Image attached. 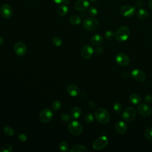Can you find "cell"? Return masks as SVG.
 <instances>
[{
  "label": "cell",
  "mask_w": 152,
  "mask_h": 152,
  "mask_svg": "<svg viewBox=\"0 0 152 152\" xmlns=\"http://www.w3.org/2000/svg\"><path fill=\"white\" fill-rule=\"evenodd\" d=\"M68 129L69 132L74 136H78L80 135L83 131L82 125L77 121H73L71 122L68 126Z\"/></svg>",
  "instance_id": "obj_3"
},
{
  "label": "cell",
  "mask_w": 152,
  "mask_h": 152,
  "mask_svg": "<svg viewBox=\"0 0 152 152\" xmlns=\"http://www.w3.org/2000/svg\"><path fill=\"white\" fill-rule=\"evenodd\" d=\"M3 130H4V132H5V134L8 136H12L14 134V130L9 126H5L3 129Z\"/></svg>",
  "instance_id": "obj_31"
},
{
  "label": "cell",
  "mask_w": 152,
  "mask_h": 152,
  "mask_svg": "<svg viewBox=\"0 0 152 152\" xmlns=\"http://www.w3.org/2000/svg\"><path fill=\"white\" fill-rule=\"evenodd\" d=\"M94 51H95L96 53H97V54H101L103 52V49L102 47L97 46V48L95 49Z\"/></svg>",
  "instance_id": "obj_39"
},
{
  "label": "cell",
  "mask_w": 152,
  "mask_h": 152,
  "mask_svg": "<svg viewBox=\"0 0 152 152\" xmlns=\"http://www.w3.org/2000/svg\"><path fill=\"white\" fill-rule=\"evenodd\" d=\"M68 93L72 97L77 96L79 93V88L74 84H71L67 87Z\"/></svg>",
  "instance_id": "obj_18"
},
{
  "label": "cell",
  "mask_w": 152,
  "mask_h": 152,
  "mask_svg": "<svg viewBox=\"0 0 152 152\" xmlns=\"http://www.w3.org/2000/svg\"><path fill=\"white\" fill-rule=\"evenodd\" d=\"M53 1L55 3H56V4H62V3L65 2V0H53Z\"/></svg>",
  "instance_id": "obj_41"
},
{
  "label": "cell",
  "mask_w": 152,
  "mask_h": 152,
  "mask_svg": "<svg viewBox=\"0 0 152 152\" xmlns=\"http://www.w3.org/2000/svg\"><path fill=\"white\" fill-rule=\"evenodd\" d=\"M18 138L21 141H25L27 140V136L24 134H20L18 135Z\"/></svg>",
  "instance_id": "obj_37"
},
{
  "label": "cell",
  "mask_w": 152,
  "mask_h": 152,
  "mask_svg": "<svg viewBox=\"0 0 152 152\" xmlns=\"http://www.w3.org/2000/svg\"><path fill=\"white\" fill-rule=\"evenodd\" d=\"M119 12L124 17L130 18L135 15V8L132 5H125L120 8Z\"/></svg>",
  "instance_id": "obj_6"
},
{
  "label": "cell",
  "mask_w": 152,
  "mask_h": 152,
  "mask_svg": "<svg viewBox=\"0 0 152 152\" xmlns=\"http://www.w3.org/2000/svg\"><path fill=\"white\" fill-rule=\"evenodd\" d=\"M88 13L91 17H94L97 16L98 14V11L94 7H90L88 10Z\"/></svg>",
  "instance_id": "obj_30"
},
{
  "label": "cell",
  "mask_w": 152,
  "mask_h": 152,
  "mask_svg": "<svg viewBox=\"0 0 152 152\" xmlns=\"http://www.w3.org/2000/svg\"><path fill=\"white\" fill-rule=\"evenodd\" d=\"M83 25L86 30L88 31H94L98 28L99 23L97 19L93 17H88L84 20Z\"/></svg>",
  "instance_id": "obj_4"
},
{
  "label": "cell",
  "mask_w": 152,
  "mask_h": 152,
  "mask_svg": "<svg viewBox=\"0 0 152 152\" xmlns=\"http://www.w3.org/2000/svg\"><path fill=\"white\" fill-rule=\"evenodd\" d=\"M129 101L134 104H137L141 102V97L139 94L137 93H132L129 96Z\"/></svg>",
  "instance_id": "obj_21"
},
{
  "label": "cell",
  "mask_w": 152,
  "mask_h": 152,
  "mask_svg": "<svg viewBox=\"0 0 152 152\" xmlns=\"http://www.w3.org/2000/svg\"><path fill=\"white\" fill-rule=\"evenodd\" d=\"M128 127L126 124L123 121H118L115 124V129L120 134H125L127 131Z\"/></svg>",
  "instance_id": "obj_16"
},
{
  "label": "cell",
  "mask_w": 152,
  "mask_h": 152,
  "mask_svg": "<svg viewBox=\"0 0 152 152\" xmlns=\"http://www.w3.org/2000/svg\"><path fill=\"white\" fill-rule=\"evenodd\" d=\"M98 0H90V1H91V2H97Z\"/></svg>",
  "instance_id": "obj_44"
},
{
  "label": "cell",
  "mask_w": 152,
  "mask_h": 152,
  "mask_svg": "<svg viewBox=\"0 0 152 152\" xmlns=\"http://www.w3.org/2000/svg\"><path fill=\"white\" fill-rule=\"evenodd\" d=\"M103 42V37L99 34H94L91 39V43L94 46H100Z\"/></svg>",
  "instance_id": "obj_17"
},
{
  "label": "cell",
  "mask_w": 152,
  "mask_h": 152,
  "mask_svg": "<svg viewBox=\"0 0 152 152\" xmlns=\"http://www.w3.org/2000/svg\"><path fill=\"white\" fill-rule=\"evenodd\" d=\"M109 143L108 138L105 136H102L97 138L93 144V147L95 150H101L104 148Z\"/></svg>",
  "instance_id": "obj_7"
},
{
  "label": "cell",
  "mask_w": 152,
  "mask_h": 152,
  "mask_svg": "<svg viewBox=\"0 0 152 152\" xmlns=\"http://www.w3.org/2000/svg\"><path fill=\"white\" fill-rule=\"evenodd\" d=\"M69 21L70 22V23H71L73 25H77L79 24L81 21V19L80 18V17H79L77 15H72L69 19Z\"/></svg>",
  "instance_id": "obj_24"
},
{
  "label": "cell",
  "mask_w": 152,
  "mask_h": 152,
  "mask_svg": "<svg viewBox=\"0 0 152 152\" xmlns=\"http://www.w3.org/2000/svg\"><path fill=\"white\" fill-rule=\"evenodd\" d=\"M70 152H87V148L83 145L80 144H77L73 145L69 150Z\"/></svg>",
  "instance_id": "obj_19"
},
{
  "label": "cell",
  "mask_w": 152,
  "mask_h": 152,
  "mask_svg": "<svg viewBox=\"0 0 152 152\" xmlns=\"http://www.w3.org/2000/svg\"><path fill=\"white\" fill-rule=\"evenodd\" d=\"M116 63L121 66H126L129 64V58L128 56L124 53H119L115 58Z\"/></svg>",
  "instance_id": "obj_9"
},
{
  "label": "cell",
  "mask_w": 152,
  "mask_h": 152,
  "mask_svg": "<svg viewBox=\"0 0 152 152\" xmlns=\"http://www.w3.org/2000/svg\"><path fill=\"white\" fill-rule=\"evenodd\" d=\"M96 120L103 124H107L110 120V115L107 110L103 108L97 109L95 113Z\"/></svg>",
  "instance_id": "obj_2"
},
{
  "label": "cell",
  "mask_w": 152,
  "mask_h": 152,
  "mask_svg": "<svg viewBox=\"0 0 152 152\" xmlns=\"http://www.w3.org/2000/svg\"><path fill=\"white\" fill-rule=\"evenodd\" d=\"M144 4V2L142 0H138L136 2H135V7L137 8H141Z\"/></svg>",
  "instance_id": "obj_38"
},
{
  "label": "cell",
  "mask_w": 152,
  "mask_h": 152,
  "mask_svg": "<svg viewBox=\"0 0 152 152\" xmlns=\"http://www.w3.org/2000/svg\"><path fill=\"white\" fill-rule=\"evenodd\" d=\"M144 101L146 103H152V94H147L144 99Z\"/></svg>",
  "instance_id": "obj_36"
},
{
  "label": "cell",
  "mask_w": 152,
  "mask_h": 152,
  "mask_svg": "<svg viewBox=\"0 0 152 152\" xmlns=\"http://www.w3.org/2000/svg\"><path fill=\"white\" fill-rule=\"evenodd\" d=\"M137 115L136 110L132 107H128L125 109L122 115V117L123 119L127 122H131L133 121Z\"/></svg>",
  "instance_id": "obj_5"
},
{
  "label": "cell",
  "mask_w": 152,
  "mask_h": 152,
  "mask_svg": "<svg viewBox=\"0 0 152 152\" xmlns=\"http://www.w3.org/2000/svg\"><path fill=\"white\" fill-rule=\"evenodd\" d=\"M88 104H89L90 107L93 108V109H94V108H95L96 107V103L93 101H90L88 102Z\"/></svg>",
  "instance_id": "obj_40"
},
{
  "label": "cell",
  "mask_w": 152,
  "mask_h": 152,
  "mask_svg": "<svg viewBox=\"0 0 152 152\" xmlns=\"http://www.w3.org/2000/svg\"><path fill=\"white\" fill-rule=\"evenodd\" d=\"M132 77L135 79L136 81L138 82H144L146 80V75L144 72L139 69H134L131 72Z\"/></svg>",
  "instance_id": "obj_12"
},
{
  "label": "cell",
  "mask_w": 152,
  "mask_h": 152,
  "mask_svg": "<svg viewBox=\"0 0 152 152\" xmlns=\"http://www.w3.org/2000/svg\"><path fill=\"white\" fill-rule=\"evenodd\" d=\"M1 151V148H0V151Z\"/></svg>",
  "instance_id": "obj_45"
},
{
  "label": "cell",
  "mask_w": 152,
  "mask_h": 152,
  "mask_svg": "<svg viewBox=\"0 0 152 152\" xmlns=\"http://www.w3.org/2000/svg\"><path fill=\"white\" fill-rule=\"evenodd\" d=\"M144 135L145 138L149 140H152V127L148 128L144 132Z\"/></svg>",
  "instance_id": "obj_26"
},
{
  "label": "cell",
  "mask_w": 152,
  "mask_h": 152,
  "mask_svg": "<svg viewBox=\"0 0 152 152\" xmlns=\"http://www.w3.org/2000/svg\"><path fill=\"white\" fill-rule=\"evenodd\" d=\"M130 30L126 26H121L118 28L115 33V38L119 42H125L129 37Z\"/></svg>",
  "instance_id": "obj_1"
},
{
  "label": "cell",
  "mask_w": 152,
  "mask_h": 152,
  "mask_svg": "<svg viewBox=\"0 0 152 152\" xmlns=\"http://www.w3.org/2000/svg\"><path fill=\"white\" fill-rule=\"evenodd\" d=\"M68 11V7L65 5H61L59 6L57 9V12L61 16L65 15L67 14Z\"/></svg>",
  "instance_id": "obj_22"
},
{
  "label": "cell",
  "mask_w": 152,
  "mask_h": 152,
  "mask_svg": "<svg viewBox=\"0 0 152 152\" xmlns=\"http://www.w3.org/2000/svg\"><path fill=\"white\" fill-rule=\"evenodd\" d=\"M61 106V103L59 100H55L52 103V108L55 111H57L59 109H60Z\"/></svg>",
  "instance_id": "obj_27"
},
{
  "label": "cell",
  "mask_w": 152,
  "mask_h": 152,
  "mask_svg": "<svg viewBox=\"0 0 152 152\" xmlns=\"http://www.w3.org/2000/svg\"><path fill=\"white\" fill-rule=\"evenodd\" d=\"M71 117L70 115H69L68 113H63L61 115V120L63 122H69L71 119Z\"/></svg>",
  "instance_id": "obj_35"
},
{
  "label": "cell",
  "mask_w": 152,
  "mask_h": 152,
  "mask_svg": "<svg viewBox=\"0 0 152 152\" xmlns=\"http://www.w3.org/2000/svg\"><path fill=\"white\" fill-rule=\"evenodd\" d=\"M0 13L5 18H9L12 15V8L9 4H3L0 8Z\"/></svg>",
  "instance_id": "obj_13"
},
{
  "label": "cell",
  "mask_w": 152,
  "mask_h": 152,
  "mask_svg": "<svg viewBox=\"0 0 152 152\" xmlns=\"http://www.w3.org/2000/svg\"><path fill=\"white\" fill-rule=\"evenodd\" d=\"M113 108L116 113H119L122 109V104H121V103L116 102L113 104Z\"/></svg>",
  "instance_id": "obj_25"
},
{
  "label": "cell",
  "mask_w": 152,
  "mask_h": 152,
  "mask_svg": "<svg viewBox=\"0 0 152 152\" xmlns=\"http://www.w3.org/2000/svg\"><path fill=\"white\" fill-rule=\"evenodd\" d=\"M137 110L139 114L144 117L149 116L152 112L151 107L145 103L139 104L137 107Z\"/></svg>",
  "instance_id": "obj_10"
},
{
  "label": "cell",
  "mask_w": 152,
  "mask_h": 152,
  "mask_svg": "<svg viewBox=\"0 0 152 152\" xmlns=\"http://www.w3.org/2000/svg\"><path fill=\"white\" fill-rule=\"evenodd\" d=\"M4 43V39L2 36H0V45H1Z\"/></svg>",
  "instance_id": "obj_43"
},
{
  "label": "cell",
  "mask_w": 152,
  "mask_h": 152,
  "mask_svg": "<svg viewBox=\"0 0 152 152\" xmlns=\"http://www.w3.org/2000/svg\"><path fill=\"white\" fill-rule=\"evenodd\" d=\"M14 50L17 55L24 56L27 52V47L24 43L22 42H17L14 46Z\"/></svg>",
  "instance_id": "obj_11"
},
{
  "label": "cell",
  "mask_w": 152,
  "mask_h": 152,
  "mask_svg": "<svg viewBox=\"0 0 152 152\" xmlns=\"http://www.w3.org/2000/svg\"><path fill=\"white\" fill-rule=\"evenodd\" d=\"M148 16V12L145 9L141 8L137 12V17L141 20H145Z\"/></svg>",
  "instance_id": "obj_23"
},
{
  "label": "cell",
  "mask_w": 152,
  "mask_h": 152,
  "mask_svg": "<svg viewBox=\"0 0 152 152\" xmlns=\"http://www.w3.org/2000/svg\"><path fill=\"white\" fill-rule=\"evenodd\" d=\"M53 116L52 111L48 108H46L40 112L39 114V120L42 123H47L52 119Z\"/></svg>",
  "instance_id": "obj_8"
},
{
  "label": "cell",
  "mask_w": 152,
  "mask_h": 152,
  "mask_svg": "<svg viewBox=\"0 0 152 152\" xmlns=\"http://www.w3.org/2000/svg\"><path fill=\"white\" fill-rule=\"evenodd\" d=\"M104 36L107 40H112L114 37H115V33L111 31V30H107L104 33Z\"/></svg>",
  "instance_id": "obj_29"
},
{
  "label": "cell",
  "mask_w": 152,
  "mask_h": 152,
  "mask_svg": "<svg viewBox=\"0 0 152 152\" xmlns=\"http://www.w3.org/2000/svg\"><path fill=\"white\" fill-rule=\"evenodd\" d=\"M81 112H82V111H81V109H80V107H77V106L74 107L72 109L71 112V116L74 119H78L81 116Z\"/></svg>",
  "instance_id": "obj_20"
},
{
  "label": "cell",
  "mask_w": 152,
  "mask_h": 152,
  "mask_svg": "<svg viewBox=\"0 0 152 152\" xmlns=\"http://www.w3.org/2000/svg\"><path fill=\"white\" fill-rule=\"evenodd\" d=\"M12 150V146L10 143H7L4 144L2 148V151L4 152H11Z\"/></svg>",
  "instance_id": "obj_32"
},
{
  "label": "cell",
  "mask_w": 152,
  "mask_h": 152,
  "mask_svg": "<svg viewBox=\"0 0 152 152\" xmlns=\"http://www.w3.org/2000/svg\"><path fill=\"white\" fill-rule=\"evenodd\" d=\"M93 52H94V50L91 46L85 45L81 49V55L83 58L88 59L92 56Z\"/></svg>",
  "instance_id": "obj_15"
},
{
  "label": "cell",
  "mask_w": 152,
  "mask_h": 152,
  "mask_svg": "<svg viewBox=\"0 0 152 152\" xmlns=\"http://www.w3.org/2000/svg\"><path fill=\"white\" fill-rule=\"evenodd\" d=\"M89 5V2L87 0H77L74 4V8L77 11L83 12L87 10Z\"/></svg>",
  "instance_id": "obj_14"
},
{
  "label": "cell",
  "mask_w": 152,
  "mask_h": 152,
  "mask_svg": "<svg viewBox=\"0 0 152 152\" xmlns=\"http://www.w3.org/2000/svg\"><path fill=\"white\" fill-rule=\"evenodd\" d=\"M52 42L56 46H60L62 45V40L58 37H54L52 39Z\"/></svg>",
  "instance_id": "obj_34"
},
{
  "label": "cell",
  "mask_w": 152,
  "mask_h": 152,
  "mask_svg": "<svg viewBox=\"0 0 152 152\" xmlns=\"http://www.w3.org/2000/svg\"><path fill=\"white\" fill-rule=\"evenodd\" d=\"M84 120L86 123L90 124L94 121V116L91 113H88L85 116Z\"/></svg>",
  "instance_id": "obj_33"
},
{
  "label": "cell",
  "mask_w": 152,
  "mask_h": 152,
  "mask_svg": "<svg viewBox=\"0 0 152 152\" xmlns=\"http://www.w3.org/2000/svg\"><path fill=\"white\" fill-rule=\"evenodd\" d=\"M148 7H149V8L151 10H152V0H150L149 1V2H148Z\"/></svg>",
  "instance_id": "obj_42"
},
{
  "label": "cell",
  "mask_w": 152,
  "mask_h": 152,
  "mask_svg": "<svg viewBox=\"0 0 152 152\" xmlns=\"http://www.w3.org/2000/svg\"><path fill=\"white\" fill-rule=\"evenodd\" d=\"M59 148L62 151L66 152L68 151V145L66 142H61L59 145Z\"/></svg>",
  "instance_id": "obj_28"
}]
</instances>
